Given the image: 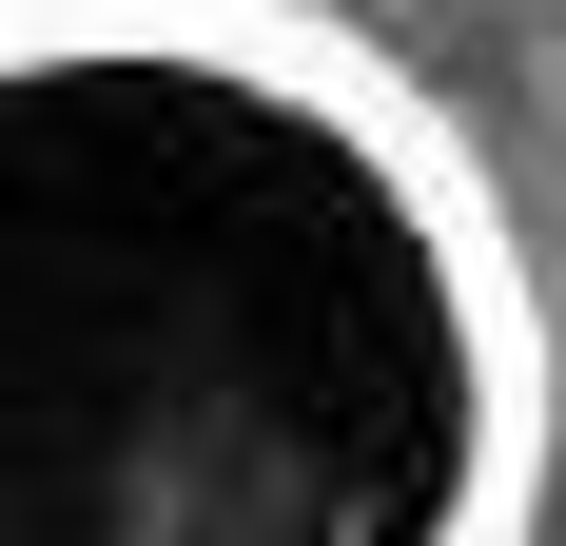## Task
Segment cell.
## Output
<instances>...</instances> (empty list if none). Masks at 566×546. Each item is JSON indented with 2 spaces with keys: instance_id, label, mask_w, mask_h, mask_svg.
Listing matches in <instances>:
<instances>
[{
  "instance_id": "obj_1",
  "label": "cell",
  "mask_w": 566,
  "mask_h": 546,
  "mask_svg": "<svg viewBox=\"0 0 566 546\" xmlns=\"http://www.w3.org/2000/svg\"><path fill=\"white\" fill-rule=\"evenodd\" d=\"M196 0L0 20V546H509L527 527V273L410 78L333 59L274 176L137 313Z\"/></svg>"
}]
</instances>
